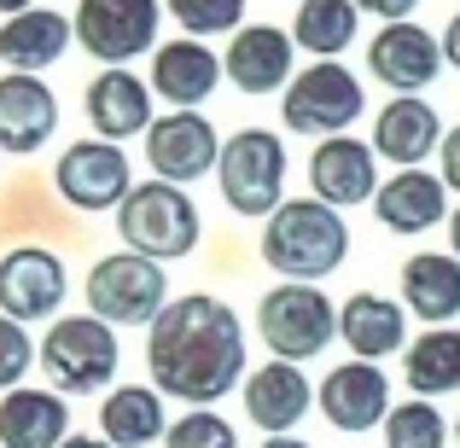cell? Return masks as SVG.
Segmentation results:
<instances>
[{"label":"cell","mask_w":460,"mask_h":448,"mask_svg":"<svg viewBox=\"0 0 460 448\" xmlns=\"http://www.w3.org/2000/svg\"><path fill=\"white\" fill-rule=\"evenodd\" d=\"M443 187L460 192V128H455V135H443Z\"/></svg>","instance_id":"e575fe53"},{"label":"cell","mask_w":460,"mask_h":448,"mask_svg":"<svg viewBox=\"0 0 460 448\" xmlns=\"http://www.w3.org/2000/svg\"><path fill=\"white\" fill-rule=\"evenodd\" d=\"M309 180H314V198L332 204V210L338 204H367L379 192V180H373V146H361L349 135L321 140L309 157Z\"/></svg>","instance_id":"ac0fdd59"},{"label":"cell","mask_w":460,"mask_h":448,"mask_svg":"<svg viewBox=\"0 0 460 448\" xmlns=\"http://www.w3.org/2000/svg\"><path fill=\"white\" fill-rule=\"evenodd\" d=\"M100 426H105V443L111 448H146L164 437V402H157V391L146 384H123V391L105 396L100 408Z\"/></svg>","instance_id":"4316f807"},{"label":"cell","mask_w":460,"mask_h":448,"mask_svg":"<svg viewBox=\"0 0 460 448\" xmlns=\"http://www.w3.org/2000/svg\"><path fill=\"white\" fill-rule=\"evenodd\" d=\"M164 297H169L164 268L152 257H135V250L100 257L88 274V309L105 326H152L164 314Z\"/></svg>","instance_id":"5b68a950"},{"label":"cell","mask_w":460,"mask_h":448,"mask_svg":"<svg viewBox=\"0 0 460 448\" xmlns=\"http://www.w3.org/2000/svg\"><path fill=\"white\" fill-rule=\"evenodd\" d=\"M53 128H58L53 88L35 82V76L6 70V76H0V152L30 157V152H41L47 140H53Z\"/></svg>","instance_id":"4fadbf2b"},{"label":"cell","mask_w":460,"mask_h":448,"mask_svg":"<svg viewBox=\"0 0 460 448\" xmlns=\"http://www.w3.org/2000/svg\"><path fill=\"white\" fill-rule=\"evenodd\" d=\"M169 448H239L234 426H227L222 414H210V408H192L187 419H175V426L164 431Z\"/></svg>","instance_id":"1f68e13d"},{"label":"cell","mask_w":460,"mask_h":448,"mask_svg":"<svg viewBox=\"0 0 460 448\" xmlns=\"http://www.w3.org/2000/svg\"><path fill=\"white\" fill-rule=\"evenodd\" d=\"M58 448H111V443H105V437H65Z\"/></svg>","instance_id":"8d00e7d4"},{"label":"cell","mask_w":460,"mask_h":448,"mask_svg":"<svg viewBox=\"0 0 460 448\" xmlns=\"http://www.w3.org/2000/svg\"><path fill=\"white\" fill-rule=\"evenodd\" d=\"M35 367V344L30 332H23L18 321H6L0 314V391H18V379Z\"/></svg>","instance_id":"d6a6232c"},{"label":"cell","mask_w":460,"mask_h":448,"mask_svg":"<svg viewBox=\"0 0 460 448\" xmlns=\"http://www.w3.org/2000/svg\"><path fill=\"white\" fill-rule=\"evenodd\" d=\"M373 204H379V222L391 227V233H426V227H438L443 210H449V187H443L438 175L402 169V175H391L373 192Z\"/></svg>","instance_id":"cb8c5ba5"},{"label":"cell","mask_w":460,"mask_h":448,"mask_svg":"<svg viewBox=\"0 0 460 448\" xmlns=\"http://www.w3.org/2000/svg\"><path fill=\"white\" fill-rule=\"evenodd\" d=\"M367 65H373V76L391 82L396 93H414L438 76L443 47L431 41V30H420V23H385L367 47Z\"/></svg>","instance_id":"9a60e30c"},{"label":"cell","mask_w":460,"mask_h":448,"mask_svg":"<svg viewBox=\"0 0 460 448\" xmlns=\"http://www.w3.org/2000/svg\"><path fill=\"white\" fill-rule=\"evenodd\" d=\"M70 437V408L58 391H6L0 396V448H58Z\"/></svg>","instance_id":"44dd1931"},{"label":"cell","mask_w":460,"mask_h":448,"mask_svg":"<svg viewBox=\"0 0 460 448\" xmlns=\"http://www.w3.org/2000/svg\"><path fill=\"white\" fill-rule=\"evenodd\" d=\"M286 128H297V135H326L332 140L338 128H349L361 117V82L349 76L338 58H321V65H309L304 76L286 88Z\"/></svg>","instance_id":"9c48e42d"},{"label":"cell","mask_w":460,"mask_h":448,"mask_svg":"<svg viewBox=\"0 0 460 448\" xmlns=\"http://www.w3.org/2000/svg\"><path fill=\"white\" fill-rule=\"evenodd\" d=\"M53 187L76 210H117L135 192V180H128L123 146H111V140H76V146H65V157H58Z\"/></svg>","instance_id":"30bf717a"},{"label":"cell","mask_w":460,"mask_h":448,"mask_svg":"<svg viewBox=\"0 0 460 448\" xmlns=\"http://www.w3.org/2000/svg\"><path fill=\"white\" fill-rule=\"evenodd\" d=\"M117 233L135 257L175 262L199 245V204L187 198V187L169 180H140L123 204H117Z\"/></svg>","instance_id":"3957f363"},{"label":"cell","mask_w":460,"mask_h":448,"mask_svg":"<svg viewBox=\"0 0 460 448\" xmlns=\"http://www.w3.org/2000/svg\"><path fill=\"white\" fill-rule=\"evenodd\" d=\"M262 448H309V443H297V437H269Z\"/></svg>","instance_id":"f35d334b"},{"label":"cell","mask_w":460,"mask_h":448,"mask_svg":"<svg viewBox=\"0 0 460 448\" xmlns=\"http://www.w3.org/2000/svg\"><path fill=\"white\" fill-rule=\"evenodd\" d=\"M70 280H65V262L53 257V250L41 245H18L0 257V314L6 321H47V314H58V303H65Z\"/></svg>","instance_id":"8fae6325"},{"label":"cell","mask_w":460,"mask_h":448,"mask_svg":"<svg viewBox=\"0 0 460 448\" xmlns=\"http://www.w3.org/2000/svg\"><path fill=\"white\" fill-rule=\"evenodd\" d=\"M245 414L257 419L269 437H286L297 419L309 414V379L292 361H269L245 379Z\"/></svg>","instance_id":"7402d4cb"},{"label":"cell","mask_w":460,"mask_h":448,"mask_svg":"<svg viewBox=\"0 0 460 448\" xmlns=\"http://www.w3.org/2000/svg\"><path fill=\"white\" fill-rule=\"evenodd\" d=\"M292 35L314 58H338L349 41H356V0H304Z\"/></svg>","instance_id":"83f0119b"},{"label":"cell","mask_w":460,"mask_h":448,"mask_svg":"<svg viewBox=\"0 0 460 448\" xmlns=\"http://www.w3.org/2000/svg\"><path fill=\"white\" fill-rule=\"evenodd\" d=\"M146 157L157 169V180L169 187H187V180L210 175L216 157H222V140H216V123L199 111H169L146 128Z\"/></svg>","instance_id":"7c38bea8"},{"label":"cell","mask_w":460,"mask_h":448,"mask_svg":"<svg viewBox=\"0 0 460 448\" xmlns=\"http://www.w3.org/2000/svg\"><path fill=\"white\" fill-rule=\"evenodd\" d=\"M222 70L245 93H274L280 82H292V35L274 30V23H251V30H239L227 41Z\"/></svg>","instance_id":"2e32d148"},{"label":"cell","mask_w":460,"mask_h":448,"mask_svg":"<svg viewBox=\"0 0 460 448\" xmlns=\"http://www.w3.org/2000/svg\"><path fill=\"white\" fill-rule=\"evenodd\" d=\"M443 58H449V65L460 70V12H455V23H449V30H443Z\"/></svg>","instance_id":"d590c367"},{"label":"cell","mask_w":460,"mask_h":448,"mask_svg":"<svg viewBox=\"0 0 460 448\" xmlns=\"http://www.w3.org/2000/svg\"><path fill=\"white\" fill-rule=\"evenodd\" d=\"M216 82H222V58H216L204 41H169V47H157L152 88L164 93L175 111H199V105L216 93Z\"/></svg>","instance_id":"ffe728a7"},{"label":"cell","mask_w":460,"mask_h":448,"mask_svg":"<svg viewBox=\"0 0 460 448\" xmlns=\"http://www.w3.org/2000/svg\"><path fill=\"white\" fill-rule=\"evenodd\" d=\"M361 12H373V18H391V23H408V12L420 6V0H356Z\"/></svg>","instance_id":"836d02e7"},{"label":"cell","mask_w":460,"mask_h":448,"mask_svg":"<svg viewBox=\"0 0 460 448\" xmlns=\"http://www.w3.org/2000/svg\"><path fill=\"white\" fill-rule=\"evenodd\" d=\"M88 123L100 128V140H128L140 128H152V88L135 70H100L88 82Z\"/></svg>","instance_id":"d6986e66"},{"label":"cell","mask_w":460,"mask_h":448,"mask_svg":"<svg viewBox=\"0 0 460 448\" xmlns=\"http://www.w3.org/2000/svg\"><path fill=\"white\" fill-rule=\"evenodd\" d=\"M338 338L356 349V361H379V356H396L408 338V321L391 297H373V292H356L338 309Z\"/></svg>","instance_id":"d4e9b609"},{"label":"cell","mask_w":460,"mask_h":448,"mask_svg":"<svg viewBox=\"0 0 460 448\" xmlns=\"http://www.w3.org/2000/svg\"><path fill=\"white\" fill-rule=\"evenodd\" d=\"M402 297H408V309H414L420 321H438V326L449 321V314H460V262H455V250L449 257H438V250L408 257Z\"/></svg>","instance_id":"484cf974"},{"label":"cell","mask_w":460,"mask_h":448,"mask_svg":"<svg viewBox=\"0 0 460 448\" xmlns=\"http://www.w3.org/2000/svg\"><path fill=\"white\" fill-rule=\"evenodd\" d=\"M222 169V198L234 204L239 215H274L280 210V187H286V146L269 135V128H239L234 140L216 157Z\"/></svg>","instance_id":"8992f818"},{"label":"cell","mask_w":460,"mask_h":448,"mask_svg":"<svg viewBox=\"0 0 460 448\" xmlns=\"http://www.w3.org/2000/svg\"><path fill=\"white\" fill-rule=\"evenodd\" d=\"M169 12H175V23L192 30V35H227L245 18V0H169Z\"/></svg>","instance_id":"4dcf8cb0"},{"label":"cell","mask_w":460,"mask_h":448,"mask_svg":"<svg viewBox=\"0 0 460 448\" xmlns=\"http://www.w3.org/2000/svg\"><path fill=\"white\" fill-rule=\"evenodd\" d=\"M35 356H41V367H47V379H53L58 396H88V391H105V384H111L123 349H117V332L105 321H93V314H65V321L47 326Z\"/></svg>","instance_id":"277c9868"},{"label":"cell","mask_w":460,"mask_h":448,"mask_svg":"<svg viewBox=\"0 0 460 448\" xmlns=\"http://www.w3.org/2000/svg\"><path fill=\"white\" fill-rule=\"evenodd\" d=\"M455 437H460V426H455Z\"/></svg>","instance_id":"60d3db41"},{"label":"cell","mask_w":460,"mask_h":448,"mask_svg":"<svg viewBox=\"0 0 460 448\" xmlns=\"http://www.w3.org/2000/svg\"><path fill=\"white\" fill-rule=\"evenodd\" d=\"M321 414L338 431H373L391 414V384H385V373L373 361H349V367L321 379Z\"/></svg>","instance_id":"5bb4252c"},{"label":"cell","mask_w":460,"mask_h":448,"mask_svg":"<svg viewBox=\"0 0 460 448\" xmlns=\"http://www.w3.org/2000/svg\"><path fill=\"white\" fill-rule=\"evenodd\" d=\"M35 0H0V18H18V12H30Z\"/></svg>","instance_id":"74e56055"},{"label":"cell","mask_w":460,"mask_h":448,"mask_svg":"<svg viewBox=\"0 0 460 448\" xmlns=\"http://www.w3.org/2000/svg\"><path fill=\"white\" fill-rule=\"evenodd\" d=\"M70 30H76V41L88 47L105 70H123L128 58L152 53L157 0H82Z\"/></svg>","instance_id":"ba28073f"},{"label":"cell","mask_w":460,"mask_h":448,"mask_svg":"<svg viewBox=\"0 0 460 448\" xmlns=\"http://www.w3.org/2000/svg\"><path fill=\"white\" fill-rule=\"evenodd\" d=\"M70 41H76V30H70L65 12L30 6V12H18V18L0 23V65L18 70V76H35V70L58 65Z\"/></svg>","instance_id":"e0dca14e"},{"label":"cell","mask_w":460,"mask_h":448,"mask_svg":"<svg viewBox=\"0 0 460 448\" xmlns=\"http://www.w3.org/2000/svg\"><path fill=\"white\" fill-rule=\"evenodd\" d=\"M449 245H455V262H460V210H455V222H449Z\"/></svg>","instance_id":"ab89813d"},{"label":"cell","mask_w":460,"mask_h":448,"mask_svg":"<svg viewBox=\"0 0 460 448\" xmlns=\"http://www.w3.org/2000/svg\"><path fill=\"white\" fill-rule=\"evenodd\" d=\"M443 135H438V111L414 93H396L391 105L379 111V128H373V152H385L396 169H420V157L438 152Z\"/></svg>","instance_id":"603a6c76"},{"label":"cell","mask_w":460,"mask_h":448,"mask_svg":"<svg viewBox=\"0 0 460 448\" xmlns=\"http://www.w3.org/2000/svg\"><path fill=\"white\" fill-rule=\"evenodd\" d=\"M257 326H262V338H269L274 356L304 361V356H321V349L338 338V309L314 292V285L286 280V285H274V292L262 297Z\"/></svg>","instance_id":"52a82bcc"},{"label":"cell","mask_w":460,"mask_h":448,"mask_svg":"<svg viewBox=\"0 0 460 448\" xmlns=\"http://www.w3.org/2000/svg\"><path fill=\"white\" fill-rule=\"evenodd\" d=\"M344 250H349V233H344V222H338V210L321 204V198L280 204V210L269 215V227H262V257H269V268H280L286 280H297V285L332 274L338 262H344Z\"/></svg>","instance_id":"7a4b0ae2"},{"label":"cell","mask_w":460,"mask_h":448,"mask_svg":"<svg viewBox=\"0 0 460 448\" xmlns=\"http://www.w3.org/2000/svg\"><path fill=\"white\" fill-rule=\"evenodd\" d=\"M146 367L157 396H175L192 408L222 402L245 373V332H239L234 309L204 292L164 303L146 338Z\"/></svg>","instance_id":"6da1fadb"},{"label":"cell","mask_w":460,"mask_h":448,"mask_svg":"<svg viewBox=\"0 0 460 448\" xmlns=\"http://www.w3.org/2000/svg\"><path fill=\"white\" fill-rule=\"evenodd\" d=\"M408 384L420 396H438V391H460V332H426L420 344H408Z\"/></svg>","instance_id":"f1b7e54d"},{"label":"cell","mask_w":460,"mask_h":448,"mask_svg":"<svg viewBox=\"0 0 460 448\" xmlns=\"http://www.w3.org/2000/svg\"><path fill=\"white\" fill-rule=\"evenodd\" d=\"M443 437H449V426H443V414L426 408V402H408V408H391V414H385V443L391 448H443Z\"/></svg>","instance_id":"f546056e"}]
</instances>
